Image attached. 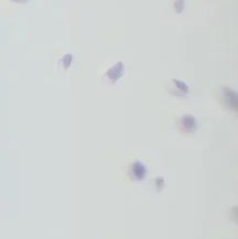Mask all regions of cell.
Instances as JSON below:
<instances>
[{
    "label": "cell",
    "instance_id": "1",
    "mask_svg": "<svg viewBox=\"0 0 238 239\" xmlns=\"http://www.w3.org/2000/svg\"><path fill=\"white\" fill-rule=\"evenodd\" d=\"M123 72H124V65L122 62H119L106 72V78L112 83H116L123 76Z\"/></svg>",
    "mask_w": 238,
    "mask_h": 239
},
{
    "label": "cell",
    "instance_id": "2",
    "mask_svg": "<svg viewBox=\"0 0 238 239\" xmlns=\"http://www.w3.org/2000/svg\"><path fill=\"white\" fill-rule=\"evenodd\" d=\"M130 174H131L134 180H136V181H140L142 179H144L147 175V169H145L144 164L140 162V160L134 162L133 165H131V169H130Z\"/></svg>",
    "mask_w": 238,
    "mask_h": 239
},
{
    "label": "cell",
    "instance_id": "3",
    "mask_svg": "<svg viewBox=\"0 0 238 239\" xmlns=\"http://www.w3.org/2000/svg\"><path fill=\"white\" fill-rule=\"evenodd\" d=\"M196 126V120L192 115H185L180 119V128L185 133H194Z\"/></svg>",
    "mask_w": 238,
    "mask_h": 239
},
{
    "label": "cell",
    "instance_id": "4",
    "mask_svg": "<svg viewBox=\"0 0 238 239\" xmlns=\"http://www.w3.org/2000/svg\"><path fill=\"white\" fill-rule=\"evenodd\" d=\"M223 91H224V100H225V102L228 103V106L230 107L231 109L236 110L237 109V94H236V92L230 90V88H228V87H224Z\"/></svg>",
    "mask_w": 238,
    "mask_h": 239
},
{
    "label": "cell",
    "instance_id": "5",
    "mask_svg": "<svg viewBox=\"0 0 238 239\" xmlns=\"http://www.w3.org/2000/svg\"><path fill=\"white\" fill-rule=\"evenodd\" d=\"M172 83L178 87V90L181 92V93H188V91H189L188 86L185 84L183 81H180V80H178V79H173Z\"/></svg>",
    "mask_w": 238,
    "mask_h": 239
},
{
    "label": "cell",
    "instance_id": "6",
    "mask_svg": "<svg viewBox=\"0 0 238 239\" xmlns=\"http://www.w3.org/2000/svg\"><path fill=\"white\" fill-rule=\"evenodd\" d=\"M62 63H63V65H64V67H65V69H68V67L70 66L71 63H72V56H71L70 54H66V55L63 57V59H62Z\"/></svg>",
    "mask_w": 238,
    "mask_h": 239
}]
</instances>
